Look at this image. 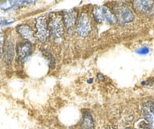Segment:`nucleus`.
<instances>
[{
	"label": "nucleus",
	"instance_id": "1",
	"mask_svg": "<svg viewBox=\"0 0 154 129\" xmlns=\"http://www.w3.org/2000/svg\"><path fill=\"white\" fill-rule=\"evenodd\" d=\"M50 34H51L55 40H60L64 33V24L63 18L57 13L50 15L48 21Z\"/></svg>",
	"mask_w": 154,
	"mask_h": 129
},
{
	"label": "nucleus",
	"instance_id": "2",
	"mask_svg": "<svg viewBox=\"0 0 154 129\" xmlns=\"http://www.w3.org/2000/svg\"><path fill=\"white\" fill-rule=\"evenodd\" d=\"M112 12L119 23L122 24L130 23L134 19V15L128 5L124 3H118L112 8Z\"/></svg>",
	"mask_w": 154,
	"mask_h": 129
},
{
	"label": "nucleus",
	"instance_id": "3",
	"mask_svg": "<svg viewBox=\"0 0 154 129\" xmlns=\"http://www.w3.org/2000/svg\"><path fill=\"white\" fill-rule=\"evenodd\" d=\"M48 21L45 16H40L35 21V37L41 43H45L50 37Z\"/></svg>",
	"mask_w": 154,
	"mask_h": 129
},
{
	"label": "nucleus",
	"instance_id": "4",
	"mask_svg": "<svg viewBox=\"0 0 154 129\" xmlns=\"http://www.w3.org/2000/svg\"><path fill=\"white\" fill-rule=\"evenodd\" d=\"M76 33L82 37L88 36L91 31V22L90 17L86 12L81 14L76 25Z\"/></svg>",
	"mask_w": 154,
	"mask_h": 129
},
{
	"label": "nucleus",
	"instance_id": "5",
	"mask_svg": "<svg viewBox=\"0 0 154 129\" xmlns=\"http://www.w3.org/2000/svg\"><path fill=\"white\" fill-rule=\"evenodd\" d=\"M143 115L149 128L154 129V103L147 101L143 104Z\"/></svg>",
	"mask_w": 154,
	"mask_h": 129
},
{
	"label": "nucleus",
	"instance_id": "6",
	"mask_svg": "<svg viewBox=\"0 0 154 129\" xmlns=\"http://www.w3.org/2000/svg\"><path fill=\"white\" fill-rule=\"evenodd\" d=\"M17 33L22 38L31 43L35 41V32L33 29L28 24H20L17 27Z\"/></svg>",
	"mask_w": 154,
	"mask_h": 129
},
{
	"label": "nucleus",
	"instance_id": "7",
	"mask_svg": "<svg viewBox=\"0 0 154 129\" xmlns=\"http://www.w3.org/2000/svg\"><path fill=\"white\" fill-rule=\"evenodd\" d=\"M62 18L65 27L70 29L76 23L77 12L75 10H66L64 11Z\"/></svg>",
	"mask_w": 154,
	"mask_h": 129
},
{
	"label": "nucleus",
	"instance_id": "8",
	"mask_svg": "<svg viewBox=\"0 0 154 129\" xmlns=\"http://www.w3.org/2000/svg\"><path fill=\"white\" fill-rule=\"evenodd\" d=\"M32 52V45L29 42L22 43L17 47V53L18 59L23 60L26 59Z\"/></svg>",
	"mask_w": 154,
	"mask_h": 129
},
{
	"label": "nucleus",
	"instance_id": "9",
	"mask_svg": "<svg viewBox=\"0 0 154 129\" xmlns=\"http://www.w3.org/2000/svg\"><path fill=\"white\" fill-rule=\"evenodd\" d=\"M152 3V1H134L133 2V8L137 12L144 13L150 9Z\"/></svg>",
	"mask_w": 154,
	"mask_h": 129
},
{
	"label": "nucleus",
	"instance_id": "10",
	"mask_svg": "<svg viewBox=\"0 0 154 129\" xmlns=\"http://www.w3.org/2000/svg\"><path fill=\"white\" fill-rule=\"evenodd\" d=\"M14 56V44L11 40H10L5 47L4 53V61L8 65H10L12 62Z\"/></svg>",
	"mask_w": 154,
	"mask_h": 129
},
{
	"label": "nucleus",
	"instance_id": "11",
	"mask_svg": "<svg viewBox=\"0 0 154 129\" xmlns=\"http://www.w3.org/2000/svg\"><path fill=\"white\" fill-rule=\"evenodd\" d=\"M80 129H95L94 120L88 112H85L83 113L80 124Z\"/></svg>",
	"mask_w": 154,
	"mask_h": 129
},
{
	"label": "nucleus",
	"instance_id": "12",
	"mask_svg": "<svg viewBox=\"0 0 154 129\" xmlns=\"http://www.w3.org/2000/svg\"><path fill=\"white\" fill-rule=\"evenodd\" d=\"M25 2H26L25 1H5L0 3V8L4 11H7V10L12 9L17 6H20Z\"/></svg>",
	"mask_w": 154,
	"mask_h": 129
},
{
	"label": "nucleus",
	"instance_id": "13",
	"mask_svg": "<svg viewBox=\"0 0 154 129\" xmlns=\"http://www.w3.org/2000/svg\"><path fill=\"white\" fill-rule=\"evenodd\" d=\"M92 14L94 18V20L97 23H104V14H103V6H95L92 10Z\"/></svg>",
	"mask_w": 154,
	"mask_h": 129
},
{
	"label": "nucleus",
	"instance_id": "14",
	"mask_svg": "<svg viewBox=\"0 0 154 129\" xmlns=\"http://www.w3.org/2000/svg\"><path fill=\"white\" fill-rule=\"evenodd\" d=\"M134 129H150L145 120H140L134 125Z\"/></svg>",
	"mask_w": 154,
	"mask_h": 129
},
{
	"label": "nucleus",
	"instance_id": "15",
	"mask_svg": "<svg viewBox=\"0 0 154 129\" xmlns=\"http://www.w3.org/2000/svg\"><path fill=\"white\" fill-rule=\"evenodd\" d=\"M5 49V37L3 34L0 33V58L2 57Z\"/></svg>",
	"mask_w": 154,
	"mask_h": 129
},
{
	"label": "nucleus",
	"instance_id": "16",
	"mask_svg": "<svg viewBox=\"0 0 154 129\" xmlns=\"http://www.w3.org/2000/svg\"><path fill=\"white\" fill-rule=\"evenodd\" d=\"M13 21H14L13 19L7 18H0V27L10 24L13 23Z\"/></svg>",
	"mask_w": 154,
	"mask_h": 129
},
{
	"label": "nucleus",
	"instance_id": "17",
	"mask_svg": "<svg viewBox=\"0 0 154 129\" xmlns=\"http://www.w3.org/2000/svg\"><path fill=\"white\" fill-rule=\"evenodd\" d=\"M149 48L146 47H142L141 48L139 49L137 51V53H138V54H140V55H146L148 53H149Z\"/></svg>",
	"mask_w": 154,
	"mask_h": 129
},
{
	"label": "nucleus",
	"instance_id": "18",
	"mask_svg": "<svg viewBox=\"0 0 154 129\" xmlns=\"http://www.w3.org/2000/svg\"><path fill=\"white\" fill-rule=\"evenodd\" d=\"M97 78H98L100 81H102L104 80V77H103V75H102V74H98V75H97Z\"/></svg>",
	"mask_w": 154,
	"mask_h": 129
},
{
	"label": "nucleus",
	"instance_id": "19",
	"mask_svg": "<svg viewBox=\"0 0 154 129\" xmlns=\"http://www.w3.org/2000/svg\"><path fill=\"white\" fill-rule=\"evenodd\" d=\"M125 129H131V128H130V127H125Z\"/></svg>",
	"mask_w": 154,
	"mask_h": 129
},
{
	"label": "nucleus",
	"instance_id": "20",
	"mask_svg": "<svg viewBox=\"0 0 154 129\" xmlns=\"http://www.w3.org/2000/svg\"><path fill=\"white\" fill-rule=\"evenodd\" d=\"M110 129H116V128H114V127H111Z\"/></svg>",
	"mask_w": 154,
	"mask_h": 129
}]
</instances>
